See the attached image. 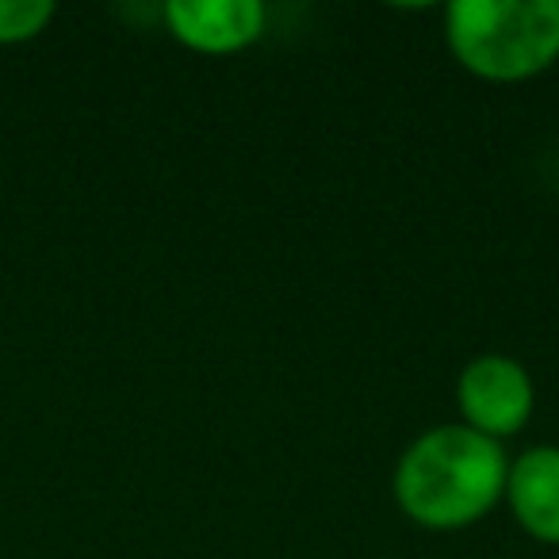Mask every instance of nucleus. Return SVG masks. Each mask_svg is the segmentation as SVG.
<instances>
[{
    "mask_svg": "<svg viewBox=\"0 0 559 559\" xmlns=\"http://www.w3.org/2000/svg\"><path fill=\"white\" fill-rule=\"evenodd\" d=\"M510 456L498 441L464 421L429 426L403 449L395 464V502L414 525L460 533L483 521L506 498Z\"/></svg>",
    "mask_w": 559,
    "mask_h": 559,
    "instance_id": "nucleus-1",
    "label": "nucleus"
},
{
    "mask_svg": "<svg viewBox=\"0 0 559 559\" xmlns=\"http://www.w3.org/2000/svg\"><path fill=\"white\" fill-rule=\"evenodd\" d=\"M444 43L483 81L540 78L559 62V0H456L444 9Z\"/></svg>",
    "mask_w": 559,
    "mask_h": 559,
    "instance_id": "nucleus-2",
    "label": "nucleus"
},
{
    "mask_svg": "<svg viewBox=\"0 0 559 559\" xmlns=\"http://www.w3.org/2000/svg\"><path fill=\"white\" fill-rule=\"evenodd\" d=\"M460 421L490 441H510L528 426L536 411V388L528 368L506 353H483L456 376Z\"/></svg>",
    "mask_w": 559,
    "mask_h": 559,
    "instance_id": "nucleus-3",
    "label": "nucleus"
},
{
    "mask_svg": "<svg viewBox=\"0 0 559 559\" xmlns=\"http://www.w3.org/2000/svg\"><path fill=\"white\" fill-rule=\"evenodd\" d=\"M269 12L261 0H169L165 27L195 55H238L264 35Z\"/></svg>",
    "mask_w": 559,
    "mask_h": 559,
    "instance_id": "nucleus-4",
    "label": "nucleus"
},
{
    "mask_svg": "<svg viewBox=\"0 0 559 559\" xmlns=\"http://www.w3.org/2000/svg\"><path fill=\"white\" fill-rule=\"evenodd\" d=\"M502 502L521 533L540 544H559V444H533L510 460Z\"/></svg>",
    "mask_w": 559,
    "mask_h": 559,
    "instance_id": "nucleus-5",
    "label": "nucleus"
},
{
    "mask_svg": "<svg viewBox=\"0 0 559 559\" xmlns=\"http://www.w3.org/2000/svg\"><path fill=\"white\" fill-rule=\"evenodd\" d=\"M55 20L50 0H0V43H27Z\"/></svg>",
    "mask_w": 559,
    "mask_h": 559,
    "instance_id": "nucleus-6",
    "label": "nucleus"
}]
</instances>
